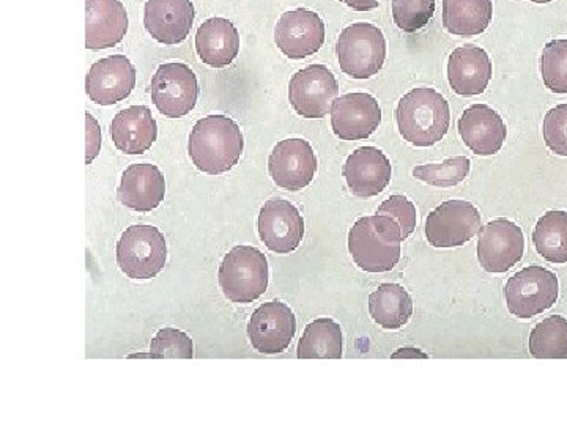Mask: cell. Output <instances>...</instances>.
<instances>
[{
	"instance_id": "1",
	"label": "cell",
	"mask_w": 567,
	"mask_h": 425,
	"mask_svg": "<svg viewBox=\"0 0 567 425\" xmlns=\"http://www.w3.org/2000/svg\"><path fill=\"white\" fill-rule=\"evenodd\" d=\"M244 148V133L227 115L215 114L200 118L189 134V158L204 174L229 173L240 162Z\"/></svg>"
},
{
	"instance_id": "2",
	"label": "cell",
	"mask_w": 567,
	"mask_h": 425,
	"mask_svg": "<svg viewBox=\"0 0 567 425\" xmlns=\"http://www.w3.org/2000/svg\"><path fill=\"white\" fill-rule=\"evenodd\" d=\"M401 227L390 216H364L349 232V251L354 263L368 273H388L401 260Z\"/></svg>"
},
{
	"instance_id": "3",
	"label": "cell",
	"mask_w": 567,
	"mask_h": 425,
	"mask_svg": "<svg viewBox=\"0 0 567 425\" xmlns=\"http://www.w3.org/2000/svg\"><path fill=\"white\" fill-rule=\"evenodd\" d=\"M395 121L406 142L415 147H432L450 129V104L434 89H413L399 102Z\"/></svg>"
},
{
	"instance_id": "4",
	"label": "cell",
	"mask_w": 567,
	"mask_h": 425,
	"mask_svg": "<svg viewBox=\"0 0 567 425\" xmlns=\"http://www.w3.org/2000/svg\"><path fill=\"white\" fill-rule=\"evenodd\" d=\"M219 286L224 297L237 304L259 300L268 289L267 257L252 246H237L224 257L219 267Z\"/></svg>"
},
{
	"instance_id": "5",
	"label": "cell",
	"mask_w": 567,
	"mask_h": 425,
	"mask_svg": "<svg viewBox=\"0 0 567 425\" xmlns=\"http://www.w3.org/2000/svg\"><path fill=\"white\" fill-rule=\"evenodd\" d=\"M339 66L353 80H368L383 69L386 40L383 32L369 22L349 25L336 44Z\"/></svg>"
},
{
	"instance_id": "6",
	"label": "cell",
	"mask_w": 567,
	"mask_h": 425,
	"mask_svg": "<svg viewBox=\"0 0 567 425\" xmlns=\"http://www.w3.org/2000/svg\"><path fill=\"white\" fill-rule=\"evenodd\" d=\"M167 260L166 238L158 227L132 226L117 243V263L132 279H152L162 273Z\"/></svg>"
},
{
	"instance_id": "7",
	"label": "cell",
	"mask_w": 567,
	"mask_h": 425,
	"mask_svg": "<svg viewBox=\"0 0 567 425\" xmlns=\"http://www.w3.org/2000/svg\"><path fill=\"white\" fill-rule=\"evenodd\" d=\"M558 292L557 274L551 273L547 268L532 265L507 281L505 287L507 309L517 319H533L557 303Z\"/></svg>"
},
{
	"instance_id": "8",
	"label": "cell",
	"mask_w": 567,
	"mask_h": 425,
	"mask_svg": "<svg viewBox=\"0 0 567 425\" xmlns=\"http://www.w3.org/2000/svg\"><path fill=\"white\" fill-rule=\"evenodd\" d=\"M152 102L169 118H182L196 107L199 82L185 63H164L156 70L151 84Z\"/></svg>"
},
{
	"instance_id": "9",
	"label": "cell",
	"mask_w": 567,
	"mask_h": 425,
	"mask_svg": "<svg viewBox=\"0 0 567 425\" xmlns=\"http://www.w3.org/2000/svg\"><path fill=\"white\" fill-rule=\"evenodd\" d=\"M481 230L480 210L466 200H447L425 219V237L434 248H457Z\"/></svg>"
},
{
	"instance_id": "10",
	"label": "cell",
	"mask_w": 567,
	"mask_h": 425,
	"mask_svg": "<svg viewBox=\"0 0 567 425\" xmlns=\"http://www.w3.org/2000/svg\"><path fill=\"white\" fill-rule=\"evenodd\" d=\"M339 84L334 74L324 65H309L290 80L289 102L298 115L305 118H323L331 112Z\"/></svg>"
},
{
	"instance_id": "11",
	"label": "cell",
	"mask_w": 567,
	"mask_h": 425,
	"mask_svg": "<svg viewBox=\"0 0 567 425\" xmlns=\"http://www.w3.org/2000/svg\"><path fill=\"white\" fill-rule=\"evenodd\" d=\"M524 251V232L509 219H495L481 227L477 260L487 273H506L520 262Z\"/></svg>"
},
{
	"instance_id": "12",
	"label": "cell",
	"mask_w": 567,
	"mask_h": 425,
	"mask_svg": "<svg viewBox=\"0 0 567 425\" xmlns=\"http://www.w3.org/2000/svg\"><path fill=\"white\" fill-rule=\"evenodd\" d=\"M295 333L297 319L292 309L281 301L259 305L248 324L249 341L262 354L286 352L292 344Z\"/></svg>"
},
{
	"instance_id": "13",
	"label": "cell",
	"mask_w": 567,
	"mask_h": 425,
	"mask_svg": "<svg viewBox=\"0 0 567 425\" xmlns=\"http://www.w3.org/2000/svg\"><path fill=\"white\" fill-rule=\"evenodd\" d=\"M268 170L279 188L301 191L311 185L317 173L315 148L305 139L279 142L268 158Z\"/></svg>"
},
{
	"instance_id": "14",
	"label": "cell",
	"mask_w": 567,
	"mask_h": 425,
	"mask_svg": "<svg viewBox=\"0 0 567 425\" xmlns=\"http://www.w3.org/2000/svg\"><path fill=\"white\" fill-rule=\"evenodd\" d=\"M275 41L286 58L301 61L323 46L324 22L311 10L287 11L276 24Z\"/></svg>"
},
{
	"instance_id": "15",
	"label": "cell",
	"mask_w": 567,
	"mask_h": 425,
	"mask_svg": "<svg viewBox=\"0 0 567 425\" xmlns=\"http://www.w3.org/2000/svg\"><path fill=\"white\" fill-rule=\"evenodd\" d=\"M380 123L382 110L369 93H347L336 99L331 107V126L336 136L342 141L369 139Z\"/></svg>"
},
{
	"instance_id": "16",
	"label": "cell",
	"mask_w": 567,
	"mask_h": 425,
	"mask_svg": "<svg viewBox=\"0 0 567 425\" xmlns=\"http://www.w3.org/2000/svg\"><path fill=\"white\" fill-rule=\"evenodd\" d=\"M136 87V69L126 55L115 54L93 63L85 77V92L102 106L123 102Z\"/></svg>"
},
{
	"instance_id": "17",
	"label": "cell",
	"mask_w": 567,
	"mask_h": 425,
	"mask_svg": "<svg viewBox=\"0 0 567 425\" xmlns=\"http://www.w3.org/2000/svg\"><path fill=\"white\" fill-rule=\"evenodd\" d=\"M259 237L270 251L290 253L305 237V219L295 205L284 199H271L260 208Z\"/></svg>"
},
{
	"instance_id": "18",
	"label": "cell",
	"mask_w": 567,
	"mask_h": 425,
	"mask_svg": "<svg viewBox=\"0 0 567 425\" xmlns=\"http://www.w3.org/2000/svg\"><path fill=\"white\" fill-rule=\"evenodd\" d=\"M128 13L121 0H85V48L103 51L117 46L128 32Z\"/></svg>"
},
{
	"instance_id": "19",
	"label": "cell",
	"mask_w": 567,
	"mask_h": 425,
	"mask_svg": "<svg viewBox=\"0 0 567 425\" xmlns=\"http://www.w3.org/2000/svg\"><path fill=\"white\" fill-rule=\"evenodd\" d=\"M196 10L192 0H147L144 25L162 44H181L192 32Z\"/></svg>"
},
{
	"instance_id": "20",
	"label": "cell",
	"mask_w": 567,
	"mask_h": 425,
	"mask_svg": "<svg viewBox=\"0 0 567 425\" xmlns=\"http://www.w3.org/2000/svg\"><path fill=\"white\" fill-rule=\"evenodd\" d=\"M342 173L353 196L368 199L385 191L393 169L385 153L375 147H361L347 158Z\"/></svg>"
},
{
	"instance_id": "21",
	"label": "cell",
	"mask_w": 567,
	"mask_h": 425,
	"mask_svg": "<svg viewBox=\"0 0 567 425\" xmlns=\"http://www.w3.org/2000/svg\"><path fill=\"white\" fill-rule=\"evenodd\" d=\"M458 134L475 155L492 156L502 151L507 129L498 112L487 104H473L458 121Z\"/></svg>"
},
{
	"instance_id": "22",
	"label": "cell",
	"mask_w": 567,
	"mask_h": 425,
	"mask_svg": "<svg viewBox=\"0 0 567 425\" xmlns=\"http://www.w3.org/2000/svg\"><path fill=\"white\" fill-rule=\"evenodd\" d=\"M492 73L491 58L475 44L457 48L447 61V80L451 89L461 96H476L486 92Z\"/></svg>"
},
{
	"instance_id": "23",
	"label": "cell",
	"mask_w": 567,
	"mask_h": 425,
	"mask_svg": "<svg viewBox=\"0 0 567 425\" xmlns=\"http://www.w3.org/2000/svg\"><path fill=\"white\" fill-rule=\"evenodd\" d=\"M166 180L155 164H133L122 175L117 189L118 203L134 211L147 212L162 205Z\"/></svg>"
},
{
	"instance_id": "24",
	"label": "cell",
	"mask_w": 567,
	"mask_h": 425,
	"mask_svg": "<svg viewBox=\"0 0 567 425\" xmlns=\"http://www.w3.org/2000/svg\"><path fill=\"white\" fill-rule=\"evenodd\" d=\"M111 137L117 151L125 155H142L155 144L158 125L147 106L126 107L112 121Z\"/></svg>"
},
{
	"instance_id": "25",
	"label": "cell",
	"mask_w": 567,
	"mask_h": 425,
	"mask_svg": "<svg viewBox=\"0 0 567 425\" xmlns=\"http://www.w3.org/2000/svg\"><path fill=\"white\" fill-rule=\"evenodd\" d=\"M196 51L205 65L224 69L240 52V33L226 18H210L197 29Z\"/></svg>"
},
{
	"instance_id": "26",
	"label": "cell",
	"mask_w": 567,
	"mask_h": 425,
	"mask_svg": "<svg viewBox=\"0 0 567 425\" xmlns=\"http://www.w3.org/2000/svg\"><path fill=\"white\" fill-rule=\"evenodd\" d=\"M492 17V0H443V25L453 35H480L487 31Z\"/></svg>"
},
{
	"instance_id": "27",
	"label": "cell",
	"mask_w": 567,
	"mask_h": 425,
	"mask_svg": "<svg viewBox=\"0 0 567 425\" xmlns=\"http://www.w3.org/2000/svg\"><path fill=\"white\" fill-rule=\"evenodd\" d=\"M369 314L385 330H399L412 319V297L399 283H382L369 297Z\"/></svg>"
},
{
	"instance_id": "28",
	"label": "cell",
	"mask_w": 567,
	"mask_h": 425,
	"mask_svg": "<svg viewBox=\"0 0 567 425\" xmlns=\"http://www.w3.org/2000/svg\"><path fill=\"white\" fill-rule=\"evenodd\" d=\"M297 356L300 360H341V326L331 319L309 323L298 344Z\"/></svg>"
},
{
	"instance_id": "29",
	"label": "cell",
	"mask_w": 567,
	"mask_h": 425,
	"mask_svg": "<svg viewBox=\"0 0 567 425\" xmlns=\"http://www.w3.org/2000/svg\"><path fill=\"white\" fill-rule=\"evenodd\" d=\"M533 243L537 253L547 262L567 263V212H546L536 224Z\"/></svg>"
},
{
	"instance_id": "30",
	"label": "cell",
	"mask_w": 567,
	"mask_h": 425,
	"mask_svg": "<svg viewBox=\"0 0 567 425\" xmlns=\"http://www.w3.org/2000/svg\"><path fill=\"white\" fill-rule=\"evenodd\" d=\"M529 353L537 360H567V320L547 317L529 334Z\"/></svg>"
},
{
	"instance_id": "31",
	"label": "cell",
	"mask_w": 567,
	"mask_h": 425,
	"mask_svg": "<svg viewBox=\"0 0 567 425\" xmlns=\"http://www.w3.org/2000/svg\"><path fill=\"white\" fill-rule=\"evenodd\" d=\"M472 163L466 156L446 159L442 164H424L413 169L416 180L436 186V188H451L465 180L470 175Z\"/></svg>"
},
{
	"instance_id": "32",
	"label": "cell",
	"mask_w": 567,
	"mask_h": 425,
	"mask_svg": "<svg viewBox=\"0 0 567 425\" xmlns=\"http://www.w3.org/2000/svg\"><path fill=\"white\" fill-rule=\"evenodd\" d=\"M540 74L548 91L567 93V40L548 41L540 58Z\"/></svg>"
},
{
	"instance_id": "33",
	"label": "cell",
	"mask_w": 567,
	"mask_h": 425,
	"mask_svg": "<svg viewBox=\"0 0 567 425\" xmlns=\"http://www.w3.org/2000/svg\"><path fill=\"white\" fill-rule=\"evenodd\" d=\"M434 13L435 0H393V20L405 33L424 29Z\"/></svg>"
},
{
	"instance_id": "34",
	"label": "cell",
	"mask_w": 567,
	"mask_h": 425,
	"mask_svg": "<svg viewBox=\"0 0 567 425\" xmlns=\"http://www.w3.org/2000/svg\"><path fill=\"white\" fill-rule=\"evenodd\" d=\"M194 356L193 339L175 328H163L152 339L151 354L153 360H192Z\"/></svg>"
},
{
	"instance_id": "35",
	"label": "cell",
	"mask_w": 567,
	"mask_h": 425,
	"mask_svg": "<svg viewBox=\"0 0 567 425\" xmlns=\"http://www.w3.org/2000/svg\"><path fill=\"white\" fill-rule=\"evenodd\" d=\"M544 142L555 155L567 156V104H558L544 118Z\"/></svg>"
},
{
	"instance_id": "36",
	"label": "cell",
	"mask_w": 567,
	"mask_h": 425,
	"mask_svg": "<svg viewBox=\"0 0 567 425\" xmlns=\"http://www.w3.org/2000/svg\"><path fill=\"white\" fill-rule=\"evenodd\" d=\"M379 215L390 216L401 227L402 237L404 240L415 232L416 227V207L413 203H410L405 196L401 194H394L390 199L380 205Z\"/></svg>"
},
{
	"instance_id": "37",
	"label": "cell",
	"mask_w": 567,
	"mask_h": 425,
	"mask_svg": "<svg viewBox=\"0 0 567 425\" xmlns=\"http://www.w3.org/2000/svg\"><path fill=\"white\" fill-rule=\"evenodd\" d=\"M85 133H87L85 164H92L95 162L96 156L100 155V148H102V128H100L99 122L89 112H85Z\"/></svg>"
},
{
	"instance_id": "38",
	"label": "cell",
	"mask_w": 567,
	"mask_h": 425,
	"mask_svg": "<svg viewBox=\"0 0 567 425\" xmlns=\"http://www.w3.org/2000/svg\"><path fill=\"white\" fill-rule=\"evenodd\" d=\"M347 7L357 11H371L379 9V0H342Z\"/></svg>"
},
{
	"instance_id": "39",
	"label": "cell",
	"mask_w": 567,
	"mask_h": 425,
	"mask_svg": "<svg viewBox=\"0 0 567 425\" xmlns=\"http://www.w3.org/2000/svg\"><path fill=\"white\" fill-rule=\"evenodd\" d=\"M391 357H393V360H398V357H421V360H425L427 354L421 352V350L410 349V346H406V349L398 350V352H395Z\"/></svg>"
},
{
	"instance_id": "40",
	"label": "cell",
	"mask_w": 567,
	"mask_h": 425,
	"mask_svg": "<svg viewBox=\"0 0 567 425\" xmlns=\"http://www.w3.org/2000/svg\"><path fill=\"white\" fill-rule=\"evenodd\" d=\"M532 2H535V3H548V2H551V0H532Z\"/></svg>"
}]
</instances>
